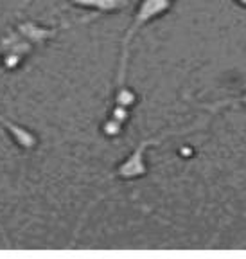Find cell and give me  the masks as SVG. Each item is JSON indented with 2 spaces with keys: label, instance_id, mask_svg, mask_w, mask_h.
Here are the masks:
<instances>
[{
  "label": "cell",
  "instance_id": "cell-1",
  "mask_svg": "<svg viewBox=\"0 0 246 259\" xmlns=\"http://www.w3.org/2000/svg\"><path fill=\"white\" fill-rule=\"evenodd\" d=\"M167 8V0H142L140 8H138L137 15H135V20L131 24V27L128 29L126 32V38H124V44H122V49H124V53H122V61H121V72H119V87L122 85V81H124V67H126V60H128V49H129V41L131 38L135 36V32L142 27L144 24L155 18L160 11Z\"/></svg>",
  "mask_w": 246,
  "mask_h": 259
},
{
  "label": "cell",
  "instance_id": "cell-2",
  "mask_svg": "<svg viewBox=\"0 0 246 259\" xmlns=\"http://www.w3.org/2000/svg\"><path fill=\"white\" fill-rule=\"evenodd\" d=\"M60 29L61 27H45V25L38 24V22H32V20H20L15 25V31L18 32L22 38L31 41L32 45H40V44L51 41L53 38H56Z\"/></svg>",
  "mask_w": 246,
  "mask_h": 259
},
{
  "label": "cell",
  "instance_id": "cell-3",
  "mask_svg": "<svg viewBox=\"0 0 246 259\" xmlns=\"http://www.w3.org/2000/svg\"><path fill=\"white\" fill-rule=\"evenodd\" d=\"M0 126L6 130V134L13 139V142H15L20 150L32 151V150H36L38 144H40L38 135L34 134V132H31L29 128H25V126L18 124V122L9 121V119H6V117H0Z\"/></svg>",
  "mask_w": 246,
  "mask_h": 259
},
{
  "label": "cell",
  "instance_id": "cell-4",
  "mask_svg": "<svg viewBox=\"0 0 246 259\" xmlns=\"http://www.w3.org/2000/svg\"><path fill=\"white\" fill-rule=\"evenodd\" d=\"M77 8H85V9H92V11H99V13H108V11H115V9L122 8L126 4V0H69Z\"/></svg>",
  "mask_w": 246,
  "mask_h": 259
},
{
  "label": "cell",
  "instance_id": "cell-5",
  "mask_svg": "<svg viewBox=\"0 0 246 259\" xmlns=\"http://www.w3.org/2000/svg\"><path fill=\"white\" fill-rule=\"evenodd\" d=\"M0 54H2V58H0V67H2V70H8V72L20 69V65L24 63V60H25L24 56L11 53V51H6V53H0Z\"/></svg>",
  "mask_w": 246,
  "mask_h": 259
},
{
  "label": "cell",
  "instance_id": "cell-6",
  "mask_svg": "<svg viewBox=\"0 0 246 259\" xmlns=\"http://www.w3.org/2000/svg\"><path fill=\"white\" fill-rule=\"evenodd\" d=\"M115 101H117V105L126 106V108H128V106H131L135 103V94L121 85L119 87V92H117V97H115Z\"/></svg>",
  "mask_w": 246,
  "mask_h": 259
},
{
  "label": "cell",
  "instance_id": "cell-7",
  "mask_svg": "<svg viewBox=\"0 0 246 259\" xmlns=\"http://www.w3.org/2000/svg\"><path fill=\"white\" fill-rule=\"evenodd\" d=\"M103 130H105V134L108 135V137H115V135L121 134V122L115 121V119H110V121L105 122Z\"/></svg>",
  "mask_w": 246,
  "mask_h": 259
},
{
  "label": "cell",
  "instance_id": "cell-8",
  "mask_svg": "<svg viewBox=\"0 0 246 259\" xmlns=\"http://www.w3.org/2000/svg\"><path fill=\"white\" fill-rule=\"evenodd\" d=\"M112 119H115V121H119V122L126 121V119H128V110H126V106L117 105V108L113 110V115H112Z\"/></svg>",
  "mask_w": 246,
  "mask_h": 259
}]
</instances>
